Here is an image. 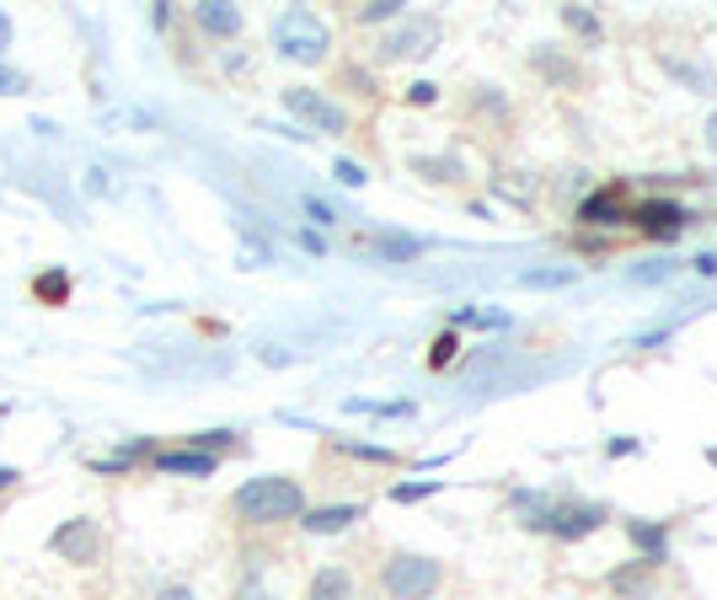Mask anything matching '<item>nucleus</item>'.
I'll list each match as a JSON object with an SVG mask.
<instances>
[{"mask_svg":"<svg viewBox=\"0 0 717 600\" xmlns=\"http://www.w3.org/2000/svg\"><path fill=\"white\" fill-rule=\"evenodd\" d=\"M48 547H54V558H65V563H97L102 558V525L76 515V521H65L48 536Z\"/></svg>","mask_w":717,"mask_h":600,"instance_id":"6","label":"nucleus"},{"mask_svg":"<svg viewBox=\"0 0 717 600\" xmlns=\"http://www.w3.org/2000/svg\"><path fill=\"white\" fill-rule=\"evenodd\" d=\"M648 574H653V563H632V568H621V574H610V585L621 590V596H642L648 590Z\"/></svg>","mask_w":717,"mask_h":600,"instance_id":"17","label":"nucleus"},{"mask_svg":"<svg viewBox=\"0 0 717 600\" xmlns=\"http://www.w3.org/2000/svg\"><path fill=\"white\" fill-rule=\"evenodd\" d=\"M38 295H48V301H65V295H70V284H65V274H48V280H38Z\"/></svg>","mask_w":717,"mask_h":600,"instance_id":"28","label":"nucleus"},{"mask_svg":"<svg viewBox=\"0 0 717 600\" xmlns=\"http://www.w3.org/2000/svg\"><path fill=\"white\" fill-rule=\"evenodd\" d=\"M380 585H386L391 600H429L444 585V563L423 558V553H391L386 568H380Z\"/></svg>","mask_w":717,"mask_h":600,"instance_id":"3","label":"nucleus"},{"mask_svg":"<svg viewBox=\"0 0 717 600\" xmlns=\"http://www.w3.org/2000/svg\"><path fill=\"white\" fill-rule=\"evenodd\" d=\"M354 17L364 28H375V22H401L407 11H401V0H369V6H358Z\"/></svg>","mask_w":717,"mask_h":600,"instance_id":"18","label":"nucleus"},{"mask_svg":"<svg viewBox=\"0 0 717 600\" xmlns=\"http://www.w3.org/2000/svg\"><path fill=\"white\" fill-rule=\"evenodd\" d=\"M429 493H434V482H397V488H391L397 504H418V499H429Z\"/></svg>","mask_w":717,"mask_h":600,"instance_id":"23","label":"nucleus"},{"mask_svg":"<svg viewBox=\"0 0 717 600\" xmlns=\"http://www.w3.org/2000/svg\"><path fill=\"white\" fill-rule=\"evenodd\" d=\"M354 521H364V504H321V510H306V515H300V531L338 536V531H349Z\"/></svg>","mask_w":717,"mask_h":600,"instance_id":"8","label":"nucleus"},{"mask_svg":"<svg viewBox=\"0 0 717 600\" xmlns=\"http://www.w3.org/2000/svg\"><path fill=\"white\" fill-rule=\"evenodd\" d=\"M536 70H541V76H552V80H562V86H573V80H578V70H573V65H562L552 48H536Z\"/></svg>","mask_w":717,"mask_h":600,"instance_id":"20","label":"nucleus"},{"mask_svg":"<svg viewBox=\"0 0 717 600\" xmlns=\"http://www.w3.org/2000/svg\"><path fill=\"white\" fill-rule=\"evenodd\" d=\"M439 17H429V11H418V17H401L397 28L380 39V65H407V59H423V54H434L439 48Z\"/></svg>","mask_w":717,"mask_h":600,"instance_id":"4","label":"nucleus"},{"mask_svg":"<svg viewBox=\"0 0 717 600\" xmlns=\"http://www.w3.org/2000/svg\"><path fill=\"white\" fill-rule=\"evenodd\" d=\"M627 536H632V547L642 553V563H664V553H670V531L664 525H653V521H627Z\"/></svg>","mask_w":717,"mask_h":600,"instance_id":"13","label":"nucleus"},{"mask_svg":"<svg viewBox=\"0 0 717 600\" xmlns=\"http://www.w3.org/2000/svg\"><path fill=\"white\" fill-rule=\"evenodd\" d=\"M455 321H477V327H504L509 317H504V312H461Z\"/></svg>","mask_w":717,"mask_h":600,"instance_id":"30","label":"nucleus"},{"mask_svg":"<svg viewBox=\"0 0 717 600\" xmlns=\"http://www.w3.org/2000/svg\"><path fill=\"white\" fill-rule=\"evenodd\" d=\"M274 48L295 65H321L327 48H332V28L321 22L311 6H289L274 17Z\"/></svg>","mask_w":717,"mask_h":600,"instance_id":"2","label":"nucleus"},{"mask_svg":"<svg viewBox=\"0 0 717 600\" xmlns=\"http://www.w3.org/2000/svg\"><path fill=\"white\" fill-rule=\"evenodd\" d=\"M194 445H199L203 456H209V445L220 450V445H231V435H225V429H214V435H194Z\"/></svg>","mask_w":717,"mask_h":600,"instance_id":"32","label":"nucleus"},{"mask_svg":"<svg viewBox=\"0 0 717 600\" xmlns=\"http://www.w3.org/2000/svg\"><path fill=\"white\" fill-rule=\"evenodd\" d=\"M5 43H11V17L0 11V48H5Z\"/></svg>","mask_w":717,"mask_h":600,"instance_id":"36","label":"nucleus"},{"mask_svg":"<svg viewBox=\"0 0 717 600\" xmlns=\"http://www.w3.org/2000/svg\"><path fill=\"white\" fill-rule=\"evenodd\" d=\"M27 91V76L22 70H11L5 59H0V97H22Z\"/></svg>","mask_w":717,"mask_h":600,"instance_id":"24","label":"nucleus"},{"mask_svg":"<svg viewBox=\"0 0 717 600\" xmlns=\"http://www.w3.org/2000/svg\"><path fill=\"white\" fill-rule=\"evenodd\" d=\"M434 97H439V86H434V80H418V86L407 91V102H418V108H429Z\"/></svg>","mask_w":717,"mask_h":600,"instance_id":"29","label":"nucleus"},{"mask_svg":"<svg viewBox=\"0 0 717 600\" xmlns=\"http://www.w3.org/2000/svg\"><path fill=\"white\" fill-rule=\"evenodd\" d=\"M306 215H311L317 226H332V209H327V204H321V199H306Z\"/></svg>","mask_w":717,"mask_h":600,"instance_id":"33","label":"nucleus"},{"mask_svg":"<svg viewBox=\"0 0 717 600\" xmlns=\"http://www.w3.org/2000/svg\"><path fill=\"white\" fill-rule=\"evenodd\" d=\"M412 166H418V172H423V177H429V183H455V177H461V166H455V161L418 156V161H412Z\"/></svg>","mask_w":717,"mask_h":600,"instance_id":"21","label":"nucleus"},{"mask_svg":"<svg viewBox=\"0 0 717 600\" xmlns=\"http://www.w3.org/2000/svg\"><path fill=\"white\" fill-rule=\"evenodd\" d=\"M338 183H349V188H364V183H369V172H364L358 161H338Z\"/></svg>","mask_w":717,"mask_h":600,"instance_id":"26","label":"nucleus"},{"mask_svg":"<svg viewBox=\"0 0 717 600\" xmlns=\"http://www.w3.org/2000/svg\"><path fill=\"white\" fill-rule=\"evenodd\" d=\"M515 510L525 531H547V521H552V499L547 493H515Z\"/></svg>","mask_w":717,"mask_h":600,"instance_id":"14","label":"nucleus"},{"mask_svg":"<svg viewBox=\"0 0 717 600\" xmlns=\"http://www.w3.org/2000/svg\"><path fill=\"white\" fill-rule=\"evenodd\" d=\"M231 510L246 525H284L306 515V488L295 478H252L231 493Z\"/></svg>","mask_w":717,"mask_h":600,"instance_id":"1","label":"nucleus"},{"mask_svg":"<svg viewBox=\"0 0 717 600\" xmlns=\"http://www.w3.org/2000/svg\"><path fill=\"white\" fill-rule=\"evenodd\" d=\"M642 226H648L653 237H675L680 226H685V215H680L675 204H648V209H642Z\"/></svg>","mask_w":717,"mask_h":600,"instance_id":"15","label":"nucleus"},{"mask_svg":"<svg viewBox=\"0 0 717 600\" xmlns=\"http://www.w3.org/2000/svg\"><path fill=\"white\" fill-rule=\"evenodd\" d=\"M156 467L166 472V478H214L220 456H203V450H166V456H156Z\"/></svg>","mask_w":717,"mask_h":600,"instance_id":"11","label":"nucleus"},{"mask_svg":"<svg viewBox=\"0 0 717 600\" xmlns=\"http://www.w3.org/2000/svg\"><path fill=\"white\" fill-rule=\"evenodd\" d=\"M236 600H279V596H274L268 585H257V579H246V585H241V590H236Z\"/></svg>","mask_w":717,"mask_h":600,"instance_id":"31","label":"nucleus"},{"mask_svg":"<svg viewBox=\"0 0 717 600\" xmlns=\"http://www.w3.org/2000/svg\"><path fill=\"white\" fill-rule=\"evenodd\" d=\"M584 220H595V226H605V215H616L621 220V209H616V194H599V199H589L584 209H578Z\"/></svg>","mask_w":717,"mask_h":600,"instance_id":"22","label":"nucleus"},{"mask_svg":"<svg viewBox=\"0 0 717 600\" xmlns=\"http://www.w3.org/2000/svg\"><path fill=\"white\" fill-rule=\"evenodd\" d=\"M349 456H358V461H391V450H380V445H354V440H338Z\"/></svg>","mask_w":717,"mask_h":600,"instance_id":"27","label":"nucleus"},{"mask_svg":"<svg viewBox=\"0 0 717 600\" xmlns=\"http://www.w3.org/2000/svg\"><path fill=\"white\" fill-rule=\"evenodd\" d=\"M22 478V472H16V467H0V488H11V482Z\"/></svg>","mask_w":717,"mask_h":600,"instance_id":"37","label":"nucleus"},{"mask_svg":"<svg viewBox=\"0 0 717 600\" xmlns=\"http://www.w3.org/2000/svg\"><path fill=\"white\" fill-rule=\"evenodd\" d=\"M284 113L300 119L306 129H317V134H349V108L332 102L317 86H289V91H284Z\"/></svg>","mask_w":717,"mask_h":600,"instance_id":"5","label":"nucleus"},{"mask_svg":"<svg viewBox=\"0 0 717 600\" xmlns=\"http://www.w3.org/2000/svg\"><path fill=\"white\" fill-rule=\"evenodd\" d=\"M707 461H713V467H717V445H707Z\"/></svg>","mask_w":717,"mask_h":600,"instance_id":"38","label":"nucleus"},{"mask_svg":"<svg viewBox=\"0 0 717 600\" xmlns=\"http://www.w3.org/2000/svg\"><path fill=\"white\" fill-rule=\"evenodd\" d=\"M562 28H567V33H578V39L599 43V17H595V11H584V6H562Z\"/></svg>","mask_w":717,"mask_h":600,"instance_id":"16","label":"nucleus"},{"mask_svg":"<svg viewBox=\"0 0 717 600\" xmlns=\"http://www.w3.org/2000/svg\"><path fill=\"white\" fill-rule=\"evenodd\" d=\"M194 22H199L209 39H236L241 33V11L225 6V0H199V6H194Z\"/></svg>","mask_w":717,"mask_h":600,"instance_id":"10","label":"nucleus"},{"mask_svg":"<svg viewBox=\"0 0 717 600\" xmlns=\"http://www.w3.org/2000/svg\"><path fill=\"white\" fill-rule=\"evenodd\" d=\"M455 349H461V338H455V332H444V338L434 343V354H429V364H434V370H444V364L455 360Z\"/></svg>","mask_w":717,"mask_h":600,"instance_id":"25","label":"nucleus"},{"mask_svg":"<svg viewBox=\"0 0 717 600\" xmlns=\"http://www.w3.org/2000/svg\"><path fill=\"white\" fill-rule=\"evenodd\" d=\"M364 252H375L380 263H412L418 252H423V241L418 237H401V231H369V237H358Z\"/></svg>","mask_w":717,"mask_h":600,"instance_id":"9","label":"nucleus"},{"mask_svg":"<svg viewBox=\"0 0 717 600\" xmlns=\"http://www.w3.org/2000/svg\"><path fill=\"white\" fill-rule=\"evenodd\" d=\"M306 600H358L354 574L349 568H317L311 585H306Z\"/></svg>","mask_w":717,"mask_h":600,"instance_id":"12","label":"nucleus"},{"mask_svg":"<svg viewBox=\"0 0 717 600\" xmlns=\"http://www.w3.org/2000/svg\"><path fill=\"white\" fill-rule=\"evenodd\" d=\"M707 151H713V156H717V113H713V119H707Z\"/></svg>","mask_w":717,"mask_h":600,"instance_id":"35","label":"nucleus"},{"mask_svg":"<svg viewBox=\"0 0 717 600\" xmlns=\"http://www.w3.org/2000/svg\"><path fill=\"white\" fill-rule=\"evenodd\" d=\"M573 280H578L573 263H567V269H536V274H519L525 290H558V284H573Z\"/></svg>","mask_w":717,"mask_h":600,"instance_id":"19","label":"nucleus"},{"mask_svg":"<svg viewBox=\"0 0 717 600\" xmlns=\"http://www.w3.org/2000/svg\"><path fill=\"white\" fill-rule=\"evenodd\" d=\"M156 600H199V596H194V590H188V585H166V590H161Z\"/></svg>","mask_w":717,"mask_h":600,"instance_id":"34","label":"nucleus"},{"mask_svg":"<svg viewBox=\"0 0 717 600\" xmlns=\"http://www.w3.org/2000/svg\"><path fill=\"white\" fill-rule=\"evenodd\" d=\"M599 525H605V510H599V504H552L547 531H552L558 542H578V536H589Z\"/></svg>","mask_w":717,"mask_h":600,"instance_id":"7","label":"nucleus"}]
</instances>
